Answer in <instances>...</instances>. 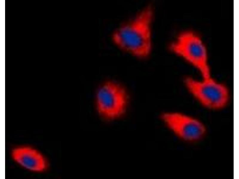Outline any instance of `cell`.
<instances>
[{"label":"cell","mask_w":239,"mask_h":179,"mask_svg":"<svg viewBox=\"0 0 239 179\" xmlns=\"http://www.w3.org/2000/svg\"><path fill=\"white\" fill-rule=\"evenodd\" d=\"M153 10L148 6L132 18L122 23L113 32V43L121 50L136 58L148 56L152 49Z\"/></svg>","instance_id":"cell-1"},{"label":"cell","mask_w":239,"mask_h":179,"mask_svg":"<svg viewBox=\"0 0 239 179\" xmlns=\"http://www.w3.org/2000/svg\"><path fill=\"white\" fill-rule=\"evenodd\" d=\"M169 49L196 68L202 77L211 75L207 48L195 32L188 30L181 32L170 44Z\"/></svg>","instance_id":"cell-2"},{"label":"cell","mask_w":239,"mask_h":179,"mask_svg":"<svg viewBox=\"0 0 239 179\" xmlns=\"http://www.w3.org/2000/svg\"><path fill=\"white\" fill-rule=\"evenodd\" d=\"M202 77L201 79L190 77L185 79L184 84L189 92L206 108L217 110L225 108L230 97L227 86L211 75Z\"/></svg>","instance_id":"cell-3"},{"label":"cell","mask_w":239,"mask_h":179,"mask_svg":"<svg viewBox=\"0 0 239 179\" xmlns=\"http://www.w3.org/2000/svg\"><path fill=\"white\" fill-rule=\"evenodd\" d=\"M129 98L125 89L112 81L102 83L97 89L95 96L96 108L99 114L108 120L118 118L126 112Z\"/></svg>","instance_id":"cell-4"},{"label":"cell","mask_w":239,"mask_h":179,"mask_svg":"<svg viewBox=\"0 0 239 179\" xmlns=\"http://www.w3.org/2000/svg\"><path fill=\"white\" fill-rule=\"evenodd\" d=\"M162 121L183 141L194 143L203 139L207 133L205 124L199 119L180 112H166L160 115Z\"/></svg>","instance_id":"cell-5"},{"label":"cell","mask_w":239,"mask_h":179,"mask_svg":"<svg viewBox=\"0 0 239 179\" xmlns=\"http://www.w3.org/2000/svg\"><path fill=\"white\" fill-rule=\"evenodd\" d=\"M11 155L15 162L29 170L40 172L47 168V163L45 157L32 148L27 146L16 148L12 150Z\"/></svg>","instance_id":"cell-6"}]
</instances>
